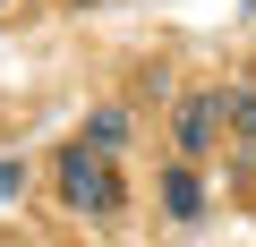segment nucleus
Returning <instances> with one entry per match:
<instances>
[{
  "instance_id": "1",
  "label": "nucleus",
  "mask_w": 256,
  "mask_h": 247,
  "mask_svg": "<svg viewBox=\"0 0 256 247\" xmlns=\"http://www.w3.org/2000/svg\"><path fill=\"white\" fill-rule=\"evenodd\" d=\"M52 188H60V205H68L77 222H111V213L128 205V188H120L111 154H102V145H86V137H68V145L52 154Z\"/></svg>"
},
{
  "instance_id": "2",
  "label": "nucleus",
  "mask_w": 256,
  "mask_h": 247,
  "mask_svg": "<svg viewBox=\"0 0 256 247\" xmlns=\"http://www.w3.org/2000/svg\"><path fill=\"white\" fill-rule=\"evenodd\" d=\"M214 137H222V94H188V102H180V119H171V145H180L188 162H205V154H214Z\"/></svg>"
},
{
  "instance_id": "3",
  "label": "nucleus",
  "mask_w": 256,
  "mask_h": 247,
  "mask_svg": "<svg viewBox=\"0 0 256 247\" xmlns=\"http://www.w3.org/2000/svg\"><path fill=\"white\" fill-rule=\"evenodd\" d=\"M162 213H171V222H205V179H196V162H188V154L162 171Z\"/></svg>"
},
{
  "instance_id": "4",
  "label": "nucleus",
  "mask_w": 256,
  "mask_h": 247,
  "mask_svg": "<svg viewBox=\"0 0 256 247\" xmlns=\"http://www.w3.org/2000/svg\"><path fill=\"white\" fill-rule=\"evenodd\" d=\"M222 128L239 137V154H256V85H222Z\"/></svg>"
},
{
  "instance_id": "5",
  "label": "nucleus",
  "mask_w": 256,
  "mask_h": 247,
  "mask_svg": "<svg viewBox=\"0 0 256 247\" xmlns=\"http://www.w3.org/2000/svg\"><path fill=\"white\" fill-rule=\"evenodd\" d=\"M86 145L120 154V145H128V111H94V119H86Z\"/></svg>"
},
{
  "instance_id": "6",
  "label": "nucleus",
  "mask_w": 256,
  "mask_h": 247,
  "mask_svg": "<svg viewBox=\"0 0 256 247\" xmlns=\"http://www.w3.org/2000/svg\"><path fill=\"white\" fill-rule=\"evenodd\" d=\"M26 196V162H0V205H18Z\"/></svg>"
},
{
  "instance_id": "7",
  "label": "nucleus",
  "mask_w": 256,
  "mask_h": 247,
  "mask_svg": "<svg viewBox=\"0 0 256 247\" xmlns=\"http://www.w3.org/2000/svg\"><path fill=\"white\" fill-rule=\"evenodd\" d=\"M9 17H18V0H0V26H9Z\"/></svg>"
}]
</instances>
